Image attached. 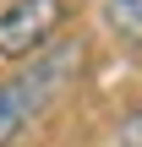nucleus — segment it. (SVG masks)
Instances as JSON below:
<instances>
[{
  "label": "nucleus",
  "mask_w": 142,
  "mask_h": 147,
  "mask_svg": "<svg viewBox=\"0 0 142 147\" xmlns=\"http://www.w3.org/2000/svg\"><path fill=\"white\" fill-rule=\"evenodd\" d=\"M66 27V0H11L0 5V60H27Z\"/></svg>",
  "instance_id": "2"
},
{
  "label": "nucleus",
  "mask_w": 142,
  "mask_h": 147,
  "mask_svg": "<svg viewBox=\"0 0 142 147\" xmlns=\"http://www.w3.org/2000/svg\"><path fill=\"white\" fill-rule=\"evenodd\" d=\"M115 147H142V115H131V120L120 125V142Z\"/></svg>",
  "instance_id": "4"
},
{
  "label": "nucleus",
  "mask_w": 142,
  "mask_h": 147,
  "mask_svg": "<svg viewBox=\"0 0 142 147\" xmlns=\"http://www.w3.org/2000/svg\"><path fill=\"white\" fill-rule=\"evenodd\" d=\"M104 22L126 49H142V0H104Z\"/></svg>",
  "instance_id": "3"
},
{
  "label": "nucleus",
  "mask_w": 142,
  "mask_h": 147,
  "mask_svg": "<svg viewBox=\"0 0 142 147\" xmlns=\"http://www.w3.org/2000/svg\"><path fill=\"white\" fill-rule=\"evenodd\" d=\"M77 71H82V44L77 38H55L44 55H33L16 76H5L0 82V147L16 142L71 82H77Z\"/></svg>",
  "instance_id": "1"
}]
</instances>
